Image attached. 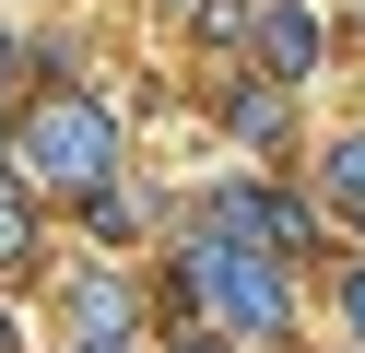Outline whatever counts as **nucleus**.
Segmentation results:
<instances>
[{"instance_id":"2","label":"nucleus","mask_w":365,"mask_h":353,"mask_svg":"<svg viewBox=\"0 0 365 353\" xmlns=\"http://www.w3.org/2000/svg\"><path fill=\"white\" fill-rule=\"evenodd\" d=\"M307 47H318V24H307V12H271V71H318Z\"/></svg>"},{"instance_id":"1","label":"nucleus","mask_w":365,"mask_h":353,"mask_svg":"<svg viewBox=\"0 0 365 353\" xmlns=\"http://www.w3.org/2000/svg\"><path fill=\"white\" fill-rule=\"evenodd\" d=\"M36 177H106V118L95 106H48L36 118Z\"/></svg>"},{"instance_id":"3","label":"nucleus","mask_w":365,"mask_h":353,"mask_svg":"<svg viewBox=\"0 0 365 353\" xmlns=\"http://www.w3.org/2000/svg\"><path fill=\"white\" fill-rule=\"evenodd\" d=\"M12 235H24V224H12V200H0V259H12Z\"/></svg>"}]
</instances>
